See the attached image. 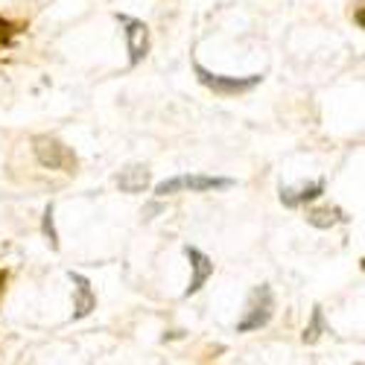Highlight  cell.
<instances>
[{"mask_svg": "<svg viewBox=\"0 0 365 365\" xmlns=\"http://www.w3.org/2000/svg\"><path fill=\"white\" fill-rule=\"evenodd\" d=\"M272 313H275V298H272V289L266 284L255 287L246 304V316L237 322V333H249V330H260L269 324Z\"/></svg>", "mask_w": 365, "mask_h": 365, "instance_id": "cell-1", "label": "cell"}, {"mask_svg": "<svg viewBox=\"0 0 365 365\" xmlns=\"http://www.w3.org/2000/svg\"><path fill=\"white\" fill-rule=\"evenodd\" d=\"M193 71H196V79H199L205 88L214 91V94H220V97L246 94V91H252V88H257V85L263 82L260 73H255V76H220V73H210V71L202 68L199 62L193 65Z\"/></svg>", "mask_w": 365, "mask_h": 365, "instance_id": "cell-2", "label": "cell"}, {"mask_svg": "<svg viewBox=\"0 0 365 365\" xmlns=\"http://www.w3.org/2000/svg\"><path fill=\"white\" fill-rule=\"evenodd\" d=\"M234 187V178H217V175H175V178H167L155 187V196H173V193H185V190H193V193H205V190H228Z\"/></svg>", "mask_w": 365, "mask_h": 365, "instance_id": "cell-3", "label": "cell"}, {"mask_svg": "<svg viewBox=\"0 0 365 365\" xmlns=\"http://www.w3.org/2000/svg\"><path fill=\"white\" fill-rule=\"evenodd\" d=\"M33 149H36V158L41 167H50V170H62V173H73L76 170V155L62 143L50 135H38L33 140Z\"/></svg>", "mask_w": 365, "mask_h": 365, "instance_id": "cell-4", "label": "cell"}, {"mask_svg": "<svg viewBox=\"0 0 365 365\" xmlns=\"http://www.w3.org/2000/svg\"><path fill=\"white\" fill-rule=\"evenodd\" d=\"M120 24H123L126 29V47H129V65H140L146 53H149V26L138 18H126V15H120Z\"/></svg>", "mask_w": 365, "mask_h": 365, "instance_id": "cell-5", "label": "cell"}, {"mask_svg": "<svg viewBox=\"0 0 365 365\" xmlns=\"http://www.w3.org/2000/svg\"><path fill=\"white\" fill-rule=\"evenodd\" d=\"M185 255H187V260H190V269H193L190 287L185 289V298H190V295H196V292L205 287V281H207L210 275H214V260H210L205 252L193 249V246H185Z\"/></svg>", "mask_w": 365, "mask_h": 365, "instance_id": "cell-6", "label": "cell"}, {"mask_svg": "<svg viewBox=\"0 0 365 365\" xmlns=\"http://www.w3.org/2000/svg\"><path fill=\"white\" fill-rule=\"evenodd\" d=\"M324 193V181H310V185H298V187H281V202L287 207H301Z\"/></svg>", "mask_w": 365, "mask_h": 365, "instance_id": "cell-7", "label": "cell"}, {"mask_svg": "<svg viewBox=\"0 0 365 365\" xmlns=\"http://www.w3.org/2000/svg\"><path fill=\"white\" fill-rule=\"evenodd\" d=\"M71 281L76 284V307H73V319H85L91 310L97 307V295L91 289V281L79 272H71Z\"/></svg>", "mask_w": 365, "mask_h": 365, "instance_id": "cell-8", "label": "cell"}, {"mask_svg": "<svg viewBox=\"0 0 365 365\" xmlns=\"http://www.w3.org/2000/svg\"><path fill=\"white\" fill-rule=\"evenodd\" d=\"M117 185L123 193H143L149 187V170L143 164H132L117 175Z\"/></svg>", "mask_w": 365, "mask_h": 365, "instance_id": "cell-9", "label": "cell"}, {"mask_svg": "<svg viewBox=\"0 0 365 365\" xmlns=\"http://www.w3.org/2000/svg\"><path fill=\"white\" fill-rule=\"evenodd\" d=\"M307 222L316 228H333L339 222H348V217L342 214L339 207H310L307 210Z\"/></svg>", "mask_w": 365, "mask_h": 365, "instance_id": "cell-10", "label": "cell"}, {"mask_svg": "<svg viewBox=\"0 0 365 365\" xmlns=\"http://www.w3.org/2000/svg\"><path fill=\"white\" fill-rule=\"evenodd\" d=\"M322 333H324V313H322V307H313V319H310L307 330H304V342H307V345L319 342Z\"/></svg>", "mask_w": 365, "mask_h": 365, "instance_id": "cell-11", "label": "cell"}, {"mask_svg": "<svg viewBox=\"0 0 365 365\" xmlns=\"http://www.w3.org/2000/svg\"><path fill=\"white\" fill-rule=\"evenodd\" d=\"M41 231H44V237H47V242L53 249H58V237H56V228H53V205L44 210V222H41Z\"/></svg>", "mask_w": 365, "mask_h": 365, "instance_id": "cell-12", "label": "cell"}, {"mask_svg": "<svg viewBox=\"0 0 365 365\" xmlns=\"http://www.w3.org/2000/svg\"><path fill=\"white\" fill-rule=\"evenodd\" d=\"M12 38V26L6 21H0V44H6Z\"/></svg>", "mask_w": 365, "mask_h": 365, "instance_id": "cell-13", "label": "cell"}, {"mask_svg": "<svg viewBox=\"0 0 365 365\" xmlns=\"http://www.w3.org/2000/svg\"><path fill=\"white\" fill-rule=\"evenodd\" d=\"M4 284H6V275H4V272H0V295H4Z\"/></svg>", "mask_w": 365, "mask_h": 365, "instance_id": "cell-14", "label": "cell"}]
</instances>
